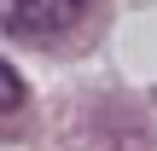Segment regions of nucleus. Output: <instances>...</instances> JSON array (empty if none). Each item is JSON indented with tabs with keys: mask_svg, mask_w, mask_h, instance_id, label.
<instances>
[{
	"mask_svg": "<svg viewBox=\"0 0 157 151\" xmlns=\"http://www.w3.org/2000/svg\"><path fill=\"white\" fill-rule=\"evenodd\" d=\"M93 0H0V23L12 35H29V41H52L64 35Z\"/></svg>",
	"mask_w": 157,
	"mask_h": 151,
	"instance_id": "nucleus-1",
	"label": "nucleus"
},
{
	"mask_svg": "<svg viewBox=\"0 0 157 151\" xmlns=\"http://www.w3.org/2000/svg\"><path fill=\"white\" fill-rule=\"evenodd\" d=\"M17 105H23V76L0 58V111H17Z\"/></svg>",
	"mask_w": 157,
	"mask_h": 151,
	"instance_id": "nucleus-2",
	"label": "nucleus"
}]
</instances>
